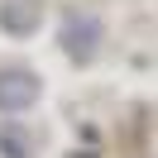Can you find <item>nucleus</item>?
<instances>
[{"instance_id": "nucleus-4", "label": "nucleus", "mask_w": 158, "mask_h": 158, "mask_svg": "<svg viewBox=\"0 0 158 158\" xmlns=\"http://www.w3.org/2000/svg\"><path fill=\"white\" fill-rule=\"evenodd\" d=\"M0 153H5V158H34V134L5 125V129H0Z\"/></svg>"}, {"instance_id": "nucleus-2", "label": "nucleus", "mask_w": 158, "mask_h": 158, "mask_svg": "<svg viewBox=\"0 0 158 158\" xmlns=\"http://www.w3.org/2000/svg\"><path fill=\"white\" fill-rule=\"evenodd\" d=\"M39 101V77L24 67H0V110L5 115H19Z\"/></svg>"}, {"instance_id": "nucleus-3", "label": "nucleus", "mask_w": 158, "mask_h": 158, "mask_svg": "<svg viewBox=\"0 0 158 158\" xmlns=\"http://www.w3.org/2000/svg\"><path fill=\"white\" fill-rule=\"evenodd\" d=\"M39 19H43V0H0V29L15 39L34 34Z\"/></svg>"}, {"instance_id": "nucleus-1", "label": "nucleus", "mask_w": 158, "mask_h": 158, "mask_svg": "<svg viewBox=\"0 0 158 158\" xmlns=\"http://www.w3.org/2000/svg\"><path fill=\"white\" fill-rule=\"evenodd\" d=\"M62 48H67L77 62H91V58H96V48H101V19H96V15H86V10L67 15V24H62Z\"/></svg>"}]
</instances>
